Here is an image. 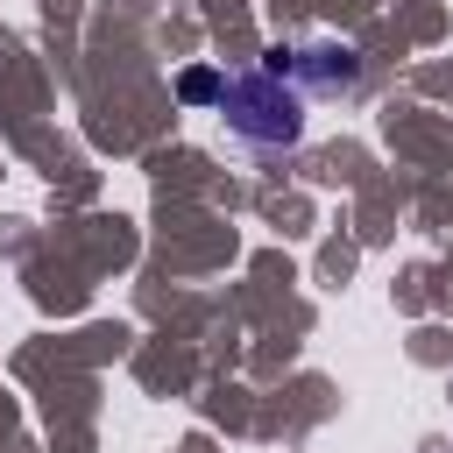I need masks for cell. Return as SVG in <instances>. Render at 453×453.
<instances>
[{
    "mask_svg": "<svg viewBox=\"0 0 453 453\" xmlns=\"http://www.w3.org/2000/svg\"><path fill=\"white\" fill-rule=\"evenodd\" d=\"M219 120H226V134L234 142H248V149H297L304 142V92L283 78V71H269V64H241V71H226L219 78Z\"/></svg>",
    "mask_w": 453,
    "mask_h": 453,
    "instance_id": "6da1fadb",
    "label": "cell"
},
{
    "mask_svg": "<svg viewBox=\"0 0 453 453\" xmlns=\"http://www.w3.org/2000/svg\"><path fill=\"white\" fill-rule=\"evenodd\" d=\"M269 71H283L304 99H354L368 78L354 42H290V50H269Z\"/></svg>",
    "mask_w": 453,
    "mask_h": 453,
    "instance_id": "7a4b0ae2",
    "label": "cell"
},
{
    "mask_svg": "<svg viewBox=\"0 0 453 453\" xmlns=\"http://www.w3.org/2000/svg\"><path fill=\"white\" fill-rule=\"evenodd\" d=\"M177 99H191V106L219 99V71H205V64H198V71H184V78H177Z\"/></svg>",
    "mask_w": 453,
    "mask_h": 453,
    "instance_id": "3957f363",
    "label": "cell"
}]
</instances>
